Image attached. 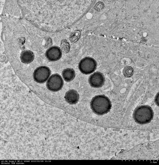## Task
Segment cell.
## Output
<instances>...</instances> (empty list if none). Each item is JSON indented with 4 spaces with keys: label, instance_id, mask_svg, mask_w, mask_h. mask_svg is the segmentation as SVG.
Instances as JSON below:
<instances>
[{
    "label": "cell",
    "instance_id": "7",
    "mask_svg": "<svg viewBox=\"0 0 159 165\" xmlns=\"http://www.w3.org/2000/svg\"><path fill=\"white\" fill-rule=\"evenodd\" d=\"M45 55L49 61H55L61 58L62 53L59 47L54 46L50 47L46 51Z\"/></svg>",
    "mask_w": 159,
    "mask_h": 165
},
{
    "label": "cell",
    "instance_id": "6",
    "mask_svg": "<svg viewBox=\"0 0 159 165\" xmlns=\"http://www.w3.org/2000/svg\"><path fill=\"white\" fill-rule=\"evenodd\" d=\"M88 81L92 87L99 88L104 85L105 78L103 74L99 71H96L91 74L89 77Z\"/></svg>",
    "mask_w": 159,
    "mask_h": 165
},
{
    "label": "cell",
    "instance_id": "8",
    "mask_svg": "<svg viewBox=\"0 0 159 165\" xmlns=\"http://www.w3.org/2000/svg\"><path fill=\"white\" fill-rule=\"evenodd\" d=\"M80 98L79 95L75 90L71 89L68 90L65 94V99L66 101L70 104H77Z\"/></svg>",
    "mask_w": 159,
    "mask_h": 165
},
{
    "label": "cell",
    "instance_id": "9",
    "mask_svg": "<svg viewBox=\"0 0 159 165\" xmlns=\"http://www.w3.org/2000/svg\"><path fill=\"white\" fill-rule=\"evenodd\" d=\"M34 57V53L30 50H25L20 54V59L22 62L25 64H29L33 61Z\"/></svg>",
    "mask_w": 159,
    "mask_h": 165
},
{
    "label": "cell",
    "instance_id": "12",
    "mask_svg": "<svg viewBox=\"0 0 159 165\" xmlns=\"http://www.w3.org/2000/svg\"><path fill=\"white\" fill-rule=\"evenodd\" d=\"M103 6L104 4L103 2H99L95 5V7L97 10H100L103 8Z\"/></svg>",
    "mask_w": 159,
    "mask_h": 165
},
{
    "label": "cell",
    "instance_id": "5",
    "mask_svg": "<svg viewBox=\"0 0 159 165\" xmlns=\"http://www.w3.org/2000/svg\"><path fill=\"white\" fill-rule=\"evenodd\" d=\"M51 74V70L48 67L40 66L34 70L33 74V79L37 83H44L47 81Z\"/></svg>",
    "mask_w": 159,
    "mask_h": 165
},
{
    "label": "cell",
    "instance_id": "3",
    "mask_svg": "<svg viewBox=\"0 0 159 165\" xmlns=\"http://www.w3.org/2000/svg\"><path fill=\"white\" fill-rule=\"evenodd\" d=\"M97 65V62L94 59L87 56L83 58L80 61L78 64V68L83 74L88 75L95 71Z\"/></svg>",
    "mask_w": 159,
    "mask_h": 165
},
{
    "label": "cell",
    "instance_id": "2",
    "mask_svg": "<svg viewBox=\"0 0 159 165\" xmlns=\"http://www.w3.org/2000/svg\"><path fill=\"white\" fill-rule=\"evenodd\" d=\"M153 115V112L151 107L148 105H143L136 108L134 111L133 117L137 123L143 124L150 122Z\"/></svg>",
    "mask_w": 159,
    "mask_h": 165
},
{
    "label": "cell",
    "instance_id": "1",
    "mask_svg": "<svg viewBox=\"0 0 159 165\" xmlns=\"http://www.w3.org/2000/svg\"><path fill=\"white\" fill-rule=\"evenodd\" d=\"M90 106L94 113L98 115H102L110 111L112 104L108 97L101 95H96L92 98Z\"/></svg>",
    "mask_w": 159,
    "mask_h": 165
},
{
    "label": "cell",
    "instance_id": "10",
    "mask_svg": "<svg viewBox=\"0 0 159 165\" xmlns=\"http://www.w3.org/2000/svg\"><path fill=\"white\" fill-rule=\"evenodd\" d=\"M61 75L64 80L67 82L72 80L75 76L74 70L71 68H67L64 69L62 71Z\"/></svg>",
    "mask_w": 159,
    "mask_h": 165
},
{
    "label": "cell",
    "instance_id": "11",
    "mask_svg": "<svg viewBox=\"0 0 159 165\" xmlns=\"http://www.w3.org/2000/svg\"><path fill=\"white\" fill-rule=\"evenodd\" d=\"M123 73L125 77L129 78L133 75L134 73V69L131 66H127L124 68Z\"/></svg>",
    "mask_w": 159,
    "mask_h": 165
},
{
    "label": "cell",
    "instance_id": "4",
    "mask_svg": "<svg viewBox=\"0 0 159 165\" xmlns=\"http://www.w3.org/2000/svg\"><path fill=\"white\" fill-rule=\"evenodd\" d=\"M64 85V80L61 76L58 74L52 75L47 80V88L52 92H57L61 89Z\"/></svg>",
    "mask_w": 159,
    "mask_h": 165
}]
</instances>
